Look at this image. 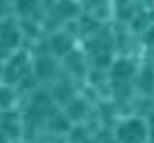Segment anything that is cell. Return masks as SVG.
I'll list each match as a JSON object with an SVG mask.
<instances>
[{"instance_id":"12","label":"cell","mask_w":154,"mask_h":143,"mask_svg":"<svg viewBox=\"0 0 154 143\" xmlns=\"http://www.w3.org/2000/svg\"><path fill=\"white\" fill-rule=\"evenodd\" d=\"M39 4H41V0H15L14 9L20 17L27 19V17H31V15H34V13L37 12Z\"/></svg>"},{"instance_id":"9","label":"cell","mask_w":154,"mask_h":143,"mask_svg":"<svg viewBox=\"0 0 154 143\" xmlns=\"http://www.w3.org/2000/svg\"><path fill=\"white\" fill-rule=\"evenodd\" d=\"M64 111L68 113V116L71 118L73 121H78V120H83L88 113V104H86L85 99H80V98H73L68 104H66V109Z\"/></svg>"},{"instance_id":"5","label":"cell","mask_w":154,"mask_h":143,"mask_svg":"<svg viewBox=\"0 0 154 143\" xmlns=\"http://www.w3.org/2000/svg\"><path fill=\"white\" fill-rule=\"evenodd\" d=\"M32 71H34L37 79H49V77H53V74L56 71L54 59L51 57V56H48V54L37 57L36 63L32 64Z\"/></svg>"},{"instance_id":"1","label":"cell","mask_w":154,"mask_h":143,"mask_svg":"<svg viewBox=\"0 0 154 143\" xmlns=\"http://www.w3.org/2000/svg\"><path fill=\"white\" fill-rule=\"evenodd\" d=\"M115 136L119 143H144L149 136V126L140 118H129L117 126Z\"/></svg>"},{"instance_id":"2","label":"cell","mask_w":154,"mask_h":143,"mask_svg":"<svg viewBox=\"0 0 154 143\" xmlns=\"http://www.w3.org/2000/svg\"><path fill=\"white\" fill-rule=\"evenodd\" d=\"M29 69L27 56L22 52H15L9 57V61L4 64V83L5 84H15L26 77Z\"/></svg>"},{"instance_id":"6","label":"cell","mask_w":154,"mask_h":143,"mask_svg":"<svg viewBox=\"0 0 154 143\" xmlns=\"http://www.w3.org/2000/svg\"><path fill=\"white\" fill-rule=\"evenodd\" d=\"M51 51L56 56H66L73 51V40L66 34H54L51 37Z\"/></svg>"},{"instance_id":"3","label":"cell","mask_w":154,"mask_h":143,"mask_svg":"<svg viewBox=\"0 0 154 143\" xmlns=\"http://www.w3.org/2000/svg\"><path fill=\"white\" fill-rule=\"evenodd\" d=\"M22 40V32L12 20H4L2 24V51L5 56H12L17 52Z\"/></svg>"},{"instance_id":"10","label":"cell","mask_w":154,"mask_h":143,"mask_svg":"<svg viewBox=\"0 0 154 143\" xmlns=\"http://www.w3.org/2000/svg\"><path fill=\"white\" fill-rule=\"evenodd\" d=\"M136 83H137V89L142 91L144 94L152 93L154 91V69L152 67H144L137 74Z\"/></svg>"},{"instance_id":"11","label":"cell","mask_w":154,"mask_h":143,"mask_svg":"<svg viewBox=\"0 0 154 143\" xmlns=\"http://www.w3.org/2000/svg\"><path fill=\"white\" fill-rule=\"evenodd\" d=\"M56 12L63 19H75L80 13V5L75 0H59L56 4Z\"/></svg>"},{"instance_id":"13","label":"cell","mask_w":154,"mask_h":143,"mask_svg":"<svg viewBox=\"0 0 154 143\" xmlns=\"http://www.w3.org/2000/svg\"><path fill=\"white\" fill-rule=\"evenodd\" d=\"M71 118L68 116V113H56L51 116V130L56 131V133H66V131L71 128Z\"/></svg>"},{"instance_id":"4","label":"cell","mask_w":154,"mask_h":143,"mask_svg":"<svg viewBox=\"0 0 154 143\" xmlns=\"http://www.w3.org/2000/svg\"><path fill=\"white\" fill-rule=\"evenodd\" d=\"M110 76L113 81H132L136 76V66L129 59L113 61L112 67H110Z\"/></svg>"},{"instance_id":"7","label":"cell","mask_w":154,"mask_h":143,"mask_svg":"<svg viewBox=\"0 0 154 143\" xmlns=\"http://www.w3.org/2000/svg\"><path fill=\"white\" fill-rule=\"evenodd\" d=\"M53 99H54L56 103H61V104H68L75 96H73V86L69 81H59L56 83L54 89L51 93Z\"/></svg>"},{"instance_id":"8","label":"cell","mask_w":154,"mask_h":143,"mask_svg":"<svg viewBox=\"0 0 154 143\" xmlns=\"http://www.w3.org/2000/svg\"><path fill=\"white\" fill-rule=\"evenodd\" d=\"M64 67L68 69L69 74L73 76H83L85 74V64H83L82 56L76 52V51H71L69 54L64 56Z\"/></svg>"},{"instance_id":"14","label":"cell","mask_w":154,"mask_h":143,"mask_svg":"<svg viewBox=\"0 0 154 143\" xmlns=\"http://www.w3.org/2000/svg\"><path fill=\"white\" fill-rule=\"evenodd\" d=\"M142 42L149 47H154V25H149L144 32V37H142Z\"/></svg>"}]
</instances>
